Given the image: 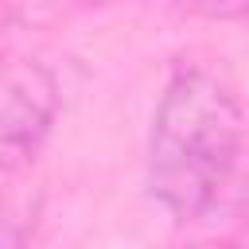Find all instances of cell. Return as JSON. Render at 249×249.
<instances>
[{
    "label": "cell",
    "mask_w": 249,
    "mask_h": 249,
    "mask_svg": "<svg viewBox=\"0 0 249 249\" xmlns=\"http://www.w3.org/2000/svg\"><path fill=\"white\" fill-rule=\"evenodd\" d=\"M245 136V109L218 54H183L163 78L148 132V195L175 218L195 222L226 195Z\"/></svg>",
    "instance_id": "cell-1"
},
{
    "label": "cell",
    "mask_w": 249,
    "mask_h": 249,
    "mask_svg": "<svg viewBox=\"0 0 249 249\" xmlns=\"http://www.w3.org/2000/svg\"><path fill=\"white\" fill-rule=\"evenodd\" d=\"M62 109L58 74L39 58H16L4 74V101H0V156L4 171L16 175L39 160L47 148Z\"/></svg>",
    "instance_id": "cell-2"
}]
</instances>
